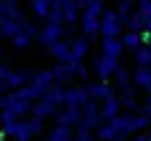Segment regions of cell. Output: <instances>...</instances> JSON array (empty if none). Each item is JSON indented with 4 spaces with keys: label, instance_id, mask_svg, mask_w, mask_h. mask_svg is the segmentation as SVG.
<instances>
[{
    "label": "cell",
    "instance_id": "6da1fadb",
    "mask_svg": "<svg viewBox=\"0 0 151 141\" xmlns=\"http://www.w3.org/2000/svg\"><path fill=\"white\" fill-rule=\"evenodd\" d=\"M124 20H121L119 10H103L101 13V35L103 38H119Z\"/></svg>",
    "mask_w": 151,
    "mask_h": 141
},
{
    "label": "cell",
    "instance_id": "7a4b0ae2",
    "mask_svg": "<svg viewBox=\"0 0 151 141\" xmlns=\"http://www.w3.org/2000/svg\"><path fill=\"white\" fill-rule=\"evenodd\" d=\"M119 58H111V55H96L93 58V70L98 73V78L101 81H108L111 76H116V70H119Z\"/></svg>",
    "mask_w": 151,
    "mask_h": 141
},
{
    "label": "cell",
    "instance_id": "3957f363",
    "mask_svg": "<svg viewBox=\"0 0 151 141\" xmlns=\"http://www.w3.org/2000/svg\"><path fill=\"white\" fill-rule=\"evenodd\" d=\"M63 23H55V20H45V25L40 28V33H38V40H40V45H53L55 40L63 38Z\"/></svg>",
    "mask_w": 151,
    "mask_h": 141
},
{
    "label": "cell",
    "instance_id": "277c9868",
    "mask_svg": "<svg viewBox=\"0 0 151 141\" xmlns=\"http://www.w3.org/2000/svg\"><path fill=\"white\" fill-rule=\"evenodd\" d=\"M78 23H81V30H83V35H86L88 40H93L96 33H101V15H96V13H91V10H83Z\"/></svg>",
    "mask_w": 151,
    "mask_h": 141
},
{
    "label": "cell",
    "instance_id": "5b68a950",
    "mask_svg": "<svg viewBox=\"0 0 151 141\" xmlns=\"http://www.w3.org/2000/svg\"><path fill=\"white\" fill-rule=\"evenodd\" d=\"M98 139H103V141H124L126 131L116 124V119H111L108 124H103L101 129H98Z\"/></svg>",
    "mask_w": 151,
    "mask_h": 141
},
{
    "label": "cell",
    "instance_id": "8992f818",
    "mask_svg": "<svg viewBox=\"0 0 151 141\" xmlns=\"http://www.w3.org/2000/svg\"><path fill=\"white\" fill-rule=\"evenodd\" d=\"M88 86H83V88H68L65 91V106H76V109H83L88 103Z\"/></svg>",
    "mask_w": 151,
    "mask_h": 141
},
{
    "label": "cell",
    "instance_id": "52a82bcc",
    "mask_svg": "<svg viewBox=\"0 0 151 141\" xmlns=\"http://www.w3.org/2000/svg\"><path fill=\"white\" fill-rule=\"evenodd\" d=\"M101 119H103V116H101V106H98L93 98H88V103L83 106V121H81V124H86L88 129H96Z\"/></svg>",
    "mask_w": 151,
    "mask_h": 141
},
{
    "label": "cell",
    "instance_id": "ba28073f",
    "mask_svg": "<svg viewBox=\"0 0 151 141\" xmlns=\"http://www.w3.org/2000/svg\"><path fill=\"white\" fill-rule=\"evenodd\" d=\"M20 20L23 18H10V15H0V35L3 38H13L20 33Z\"/></svg>",
    "mask_w": 151,
    "mask_h": 141
},
{
    "label": "cell",
    "instance_id": "9c48e42d",
    "mask_svg": "<svg viewBox=\"0 0 151 141\" xmlns=\"http://www.w3.org/2000/svg\"><path fill=\"white\" fill-rule=\"evenodd\" d=\"M53 76H55V81H58V83H68L70 78L76 76L73 60H58V65L53 68Z\"/></svg>",
    "mask_w": 151,
    "mask_h": 141
},
{
    "label": "cell",
    "instance_id": "30bf717a",
    "mask_svg": "<svg viewBox=\"0 0 151 141\" xmlns=\"http://www.w3.org/2000/svg\"><path fill=\"white\" fill-rule=\"evenodd\" d=\"M60 8H63V23L73 25L76 20H81V13H78V3L76 0H55Z\"/></svg>",
    "mask_w": 151,
    "mask_h": 141
},
{
    "label": "cell",
    "instance_id": "8fae6325",
    "mask_svg": "<svg viewBox=\"0 0 151 141\" xmlns=\"http://www.w3.org/2000/svg\"><path fill=\"white\" fill-rule=\"evenodd\" d=\"M83 121V111L76 109V106H68L65 111L58 114V124H65V126H78Z\"/></svg>",
    "mask_w": 151,
    "mask_h": 141
},
{
    "label": "cell",
    "instance_id": "7c38bea8",
    "mask_svg": "<svg viewBox=\"0 0 151 141\" xmlns=\"http://www.w3.org/2000/svg\"><path fill=\"white\" fill-rule=\"evenodd\" d=\"M88 48H91V40L86 38V35H81V38H76L73 43H70V60H83L88 53Z\"/></svg>",
    "mask_w": 151,
    "mask_h": 141
},
{
    "label": "cell",
    "instance_id": "4fadbf2b",
    "mask_svg": "<svg viewBox=\"0 0 151 141\" xmlns=\"http://www.w3.org/2000/svg\"><path fill=\"white\" fill-rule=\"evenodd\" d=\"M101 53L103 55H111V58H119V55L124 53V43H121V38H103Z\"/></svg>",
    "mask_w": 151,
    "mask_h": 141
},
{
    "label": "cell",
    "instance_id": "5bb4252c",
    "mask_svg": "<svg viewBox=\"0 0 151 141\" xmlns=\"http://www.w3.org/2000/svg\"><path fill=\"white\" fill-rule=\"evenodd\" d=\"M30 81H33V70L20 68V70H15V73H10V78H8V86H10V88H23V86H28Z\"/></svg>",
    "mask_w": 151,
    "mask_h": 141
},
{
    "label": "cell",
    "instance_id": "9a60e30c",
    "mask_svg": "<svg viewBox=\"0 0 151 141\" xmlns=\"http://www.w3.org/2000/svg\"><path fill=\"white\" fill-rule=\"evenodd\" d=\"M88 96H91L93 101H103V98L113 96V88L108 86L106 81H98V83H93V86H88Z\"/></svg>",
    "mask_w": 151,
    "mask_h": 141
},
{
    "label": "cell",
    "instance_id": "2e32d148",
    "mask_svg": "<svg viewBox=\"0 0 151 141\" xmlns=\"http://www.w3.org/2000/svg\"><path fill=\"white\" fill-rule=\"evenodd\" d=\"M119 109H121V101L116 96H108V98H103V106H101V116L103 119H116L119 116Z\"/></svg>",
    "mask_w": 151,
    "mask_h": 141
},
{
    "label": "cell",
    "instance_id": "e0dca14e",
    "mask_svg": "<svg viewBox=\"0 0 151 141\" xmlns=\"http://www.w3.org/2000/svg\"><path fill=\"white\" fill-rule=\"evenodd\" d=\"M126 28H129V30H136V33L146 30V13L136 8V10L131 13V18H129V20H126Z\"/></svg>",
    "mask_w": 151,
    "mask_h": 141
},
{
    "label": "cell",
    "instance_id": "ac0fdd59",
    "mask_svg": "<svg viewBox=\"0 0 151 141\" xmlns=\"http://www.w3.org/2000/svg\"><path fill=\"white\" fill-rule=\"evenodd\" d=\"M33 114L35 116H40V119H45V116H53L55 114V103L53 101H48V98H40V101L35 103V106H33Z\"/></svg>",
    "mask_w": 151,
    "mask_h": 141
},
{
    "label": "cell",
    "instance_id": "d6986e66",
    "mask_svg": "<svg viewBox=\"0 0 151 141\" xmlns=\"http://www.w3.org/2000/svg\"><path fill=\"white\" fill-rule=\"evenodd\" d=\"M55 0H30V8L38 18H48V13L53 10Z\"/></svg>",
    "mask_w": 151,
    "mask_h": 141
},
{
    "label": "cell",
    "instance_id": "ffe728a7",
    "mask_svg": "<svg viewBox=\"0 0 151 141\" xmlns=\"http://www.w3.org/2000/svg\"><path fill=\"white\" fill-rule=\"evenodd\" d=\"M50 53L55 55L58 60H70V43H65V40H55L53 45H50Z\"/></svg>",
    "mask_w": 151,
    "mask_h": 141
},
{
    "label": "cell",
    "instance_id": "44dd1931",
    "mask_svg": "<svg viewBox=\"0 0 151 141\" xmlns=\"http://www.w3.org/2000/svg\"><path fill=\"white\" fill-rule=\"evenodd\" d=\"M48 141H73V136H70V126L58 124V126L48 134Z\"/></svg>",
    "mask_w": 151,
    "mask_h": 141
},
{
    "label": "cell",
    "instance_id": "7402d4cb",
    "mask_svg": "<svg viewBox=\"0 0 151 141\" xmlns=\"http://www.w3.org/2000/svg\"><path fill=\"white\" fill-rule=\"evenodd\" d=\"M0 15H10V18H25L18 10V0H0Z\"/></svg>",
    "mask_w": 151,
    "mask_h": 141
},
{
    "label": "cell",
    "instance_id": "603a6c76",
    "mask_svg": "<svg viewBox=\"0 0 151 141\" xmlns=\"http://www.w3.org/2000/svg\"><path fill=\"white\" fill-rule=\"evenodd\" d=\"M134 81H136V86H141V88L151 86V65H139Z\"/></svg>",
    "mask_w": 151,
    "mask_h": 141
},
{
    "label": "cell",
    "instance_id": "cb8c5ba5",
    "mask_svg": "<svg viewBox=\"0 0 151 141\" xmlns=\"http://www.w3.org/2000/svg\"><path fill=\"white\" fill-rule=\"evenodd\" d=\"M119 101H121V106H126L129 111H136V109H139V103H136V98H134V88H131V86L121 91Z\"/></svg>",
    "mask_w": 151,
    "mask_h": 141
},
{
    "label": "cell",
    "instance_id": "d4e9b609",
    "mask_svg": "<svg viewBox=\"0 0 151 141\" xmlns=\"http://www.w3.org/2000/svg\"><path fill=\"white\" fill-rule=\"evenodd\" d=\"M121 43H124V48H129V50H136L141 43H144V40H141V33H136V30H129V33L124 35V38H121Z\"/></svg>",
    "mask_w": 151,
    "mask_h": 141
},
{
    "label": "cell",
    "instance_id": "484cf974",
    "mask_svg": "<svg viewBox=\"0 0 151 141\" xmlns=\"http://www.w3.org/2000/svg\"><path fill=\"white\" fill-rule=\"evenodd\" d=\"M136 63L139 65H151V45L141 43L139 48H136Z\"/></svg>",
    "mask_w": 151,
    "mask_h": 141
},
{
    "label": "cell",
    "instance_id": "4316f807",
    "mask_svg": "<svg viewBox=\"0 0 151 141\" xmlns=\"http://www.w3.org/2000/svg\"><path fill=\"white\" fill-rule=\"evenodd\" d=\"M45 98H48V101H53L55 106H58V103H63V101H65V91H63V83H58V86H50V91L45 93Z\"/></svg>",
    "mask_w": 151,
    "mask_h": 141
},
{
    "label": "cell",
    "instance_id": "83f0119b",
    "mask_svg": "<svg viewBox=\"0 0 151 141\" xmlns=\"http://www.w3.org/2000/svg\"><path fill=\"white\" fill-rule=\"evenodd\" d=\"M15 136L18 141H30V136H33V131H30V126H28V121H18L15 124Z\"/></svg>",
    "mask_w": 151,
    "mask_h": 141
},
{
    "label": "cell",
    "instance_id": "f1b7e54d",
    "mask_svg": "<svg viewBox=\"0 0 151 141\" xmlns=\"http://www.w3.org/2000/svg\"><path fill=\"white\" fill-rule=\"evenodd\" d=\"M134 5H136V0H119V15H121V20H124V25L131 18V13H134Z\"/></svg>",
    "mask_w": 151,
    "mask_h": 141
},
{
    "label": "cell",
    "instance_id": "f546056e",
    "mask_svg": "<svg viewBox=\"0 0 151 141\" xmlns=\"http://www.w3.org/2000/svg\"><path fill=\"white\" fill-rule=\"evenodd\" d=\"M10 40H13V48H18V50H25L28 45H30V40H33V38H30V35H28L25 30H20V33H18V35H13Z\"/></svg>",
    "mask_w": 151,
    "mask_h": 141
},
{
    "label": "cell",
    "instance_id": "4dcf8cb0",
    "mask_svg": "<svg viewBox=\"0 0 151 141\" xmlns=\"http://www.w3.org/2000/svg\"><path fill=\"white\" fill-rule=\"evenodd\" d=\"M116 81H119V88H121V91H124V88H129V83H131L129 70H126V68H119V70H116Z\"/></svg>",
    "mask_w": 151,
    "mask_h": 141
},
{
    "label": "cell",
    "instance_id": "1f68e13d",
    "mask_svg": "<svg viewBox=\"0 0 151 141\" xmlns=\"http://www.w3.org/2000/svg\"><path fill=\"white\" fill-rule=\"evenodd\" d=\"M28 126H30L33 134H40V131H43V119H40V116H35L33 121H28Z\"/></svg>",
    "mask_w": 151,
    "mask_h": 141
},
{
    "label": "cell",
    "instance_id": "d6a6232c",
    "mask_svg": "<svg viewBox=\"0 0 151 141\" xmlns=\"http://www.w3.org/2000/svg\"><path fill=\"white\" fill-rule=\"evenodd\" d=\"M86 10H91V13H96V15H101V13H103V0H91Z\"/></svg>",
    "mask_w": 151,
    "mask_h": 141
},
{
    "label": "cell",
    "instance_id": "836d02e7",
    "mask_svg": "<svg viewBox=\"0 0 151 141\" xmlns=\"http://www.w3.org/2000/svg\"><path fill=\"white\" fill-rule=\"evenodd\" d=\"M73 65H76V76H81V78H86V76H88V68L81 63V60H73Z\"/></svg>",
    "mask_w": 151,
    "mask_h": 141
},
{
    "label": "cell",
    "instance_id": "e575fe53",
    "mask_svg": "<svg viewBox=\"0 0 151 141\" xmlns=\"http://www.w3.org/2000/svg\"><path fill=\"white\" fill-rule=\"evenodd\" d=\"M10 73H13V70L8 68V63H0V81H8V78H10Z\"/></svg>",
    "mask_w": 151,
    "mask_h": 141
},
{
    "label": "cell",
    "instance_id": "d590c367",
    "mask_svg": "<svg viewBox=\"0 0 151 141\" xmlns=\"http://www.w3.org/2000/svg\"><path fill=\"white\" fill-rule=\"evenodd\" d=\"M136 5H139V10L149 13V10H151V0H136Z\"/></svg>",
    "mask_w": 151,
    "mask_h": 141
},
{
    "label": "cell",
    "instance_id": "8d00e7d4",
    "mask_svg": "<svg viewBox=\"0 0 151 141\" xmlns=\"http://www.w3.org/2000/svg\"><path fill=\"white\" fill-rule=\"evenodd\" d=\"M8 88H10V86H8V81H0V98L8 93Z\"/></svg>",
    "mask_w": 151,
    "mask_h": 141
},
{
    "label": "cell",
    "instance_id": "74e56055",
    "mask_svg": "<svg viewBox=\"0 0 151 141\" xmlns=\"http://www.w3.org/2000/svg\"><path fill=\"white\" fill-rule=\"evenodd\" d=\"M144 114L151 119V96H149V101H146V106H144Z\"/></svg>",
    "mask_w": 151,
    "mask_h": 141
},
{
    "label": "cell",
    "instance_id": "f35d334b",
    "mask_svg": "<svg viewBox=\"0 0 151 141\" xmlns=\"http://www.w3.org/2000/svg\"><path fill=\"white\" fill-rule=\"evenodd\" d=\"M146 30H149V33H151V10H149V13H146Z\"/></svg>",
    "mask_w": 151,
    "mask_h": 141
},
{
    "label": "cell",
    "instance_id": "ab89813d",
    "mask_svg": "<svg viewBox=\"0 0 151 141\" xmlns=\"http://www.w3.org/2000/svg\"><path fill=\"white\" fill-rule=\"evenodd\" d=\"M134 141H146V136H144V134H139V136H136Z\"/></svg>",
    "mask_w": 151,
    "mask_h": 141
},
{
    "label": "cell",
    "instance_id": "60d3db41",
    "mask_svg": "<svg viewBox=\"0 0 151 141\" xmlns=\"http://www.w3.org/2000/svg\"><path fill=\"white\" fill-rule=\"evenodd\" d=\"M146 91H149V96H151V86H146Z\"/></svg>",
    "mask_w": 151,
    "mask_h": 141
},
{
    "label": "cell",
    "instance_id": "b9f144b4",
    "mask_svg": "<svg viewBox=\"0 0 151 141\" xmlns=\"http://www.w3.org/2000/svg\"><path fill=\"white\" fill-rule=\"evenodd\" d=\"M146 141H151V134H149V136H146Z\"/></svg>",
    "mask_w": 151,
    "mask_h": 141
},
{
    "label": "cell",
    "instance_id": "7bdbcfd3",
    "mask_svg": "<svg viewBox=\"0 0 151 141\" xmlns=\"http://www.w3.org/2000/svg\"><path fill=\"white\" fill-rule=\"evenodd\" d=\"M0 60H3V50H0Z\"/></svg>",
    "mask_w": 151,
    "mask_h": 141
},
{
    "label": "cell",
    "instance_id": "ee69618b",
    "mask_svg": "<svg viewBox=\"0 0 151 141\" xmlns=\"http://www.w3.org/2000/svg\"><path fill=\"white\" fill-rule=\"evenodd\" d=\"M116 3H119V0H116Z\"/></svg>",
    "mask_w": 151,
    "mask_h": 141
}]
</instances>
